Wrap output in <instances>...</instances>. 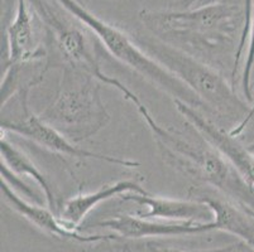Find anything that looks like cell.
I'll use <instances>...</instances> for the list:
<instances>
[{"label": "cell", "instance_id": "cell-3", "mask_svg": "<svg viewBox=\"0 0 254 252\" xmlns=\"http://www.w3.org/2000/svg\"><path fill=\"white\" fill-rule=\"evenodd\" d=\"M133 38L152 58L195 92L207 106L210 114L237 121V125L248 116L252 106L238 96L233 85L219 69L153 34H137Z\"/></svg>", "mask_w": 254, "mask_h": 252}, {"label": "cell", "instance_id": "cell-4", "mask_svg": "<svg viewBox=\"0 0 254 252\" xmlns=\"http://www.w3.org/2000/svg\"><path fill=\"white\" fill-rule=\"evenodd\" d=\"M100 83L90 73L62 64L56 97L38 116L73 144L85 142L110 121Z\"/></svg>", "mask_w": 254, "mask_h": 252}, {"label": "cell", "instance_id": "cell-12", "mask_svg": "<svg viewBox=\"0 0 254 252\" xmlns=\"http://www.w3.org/2000/svg\"><path fill=\"white\" fill-rule=\"evenodd\" d=\"M123 201L139 204L144 211H138L142 218L158 219L166 222H210L212 212L205 203L196 200H173L156 197L152 194L127 193L122 196Z\"/></svg>", "mask_w": 254, "mask_h": 252}, {"label": "cell", "instance_id": "cell-20", "mask_svg": "<svg viewBox=\"0 0 254 252\" xmlns=\"http://www.w3.org/2000/svg\"><path fill=\"white\" fill-rule=\"evenodd\" d=\"M234 246H228L225 249H219V250H210V251H200V252H232ZM149 252H184L180 250L175 249H167V247L162 246H151L149 247Z\"/></svg>", "mask_w": 254, "mask_h": 252}, {"label": "cell", "instance_id": "cell-16", "mask_svg": "<svg viewBox=\"0 0 254 252\" xmlns=\"http://www.w3.org/2000/svg\"><path fill=\"white\" fill-rule=\"evenodd\" d=\"M254 66V0L253 9H252V19H251V31H249L248 38V50L247 57L244 61L243 76H242V89L243 95L249 102H253V90H252V71Z\"/></svg>", "mask_w": 254, "mask_h": 252}, {"label": "cell", "instance_id": "cell-10", "mask_svg": "<svg viewBox=\"0 0 254 252\" xmlns=\"http://www.w3.org/2000/svg\"><path fill=\"white\" fill-rule=\"evenodd\" d=\"M28 0H17L14 19L6 29V61L4 68L33 62L50 61L47 50L37 41L33 9Z\"/></svg>", "mask_w": 254, "mask_h": 252}, {"label": "cell", "instance_id": "cell-21", "mask_svg": "<svg viewBox=\"0 0 254 252\" xmlns=\"http://www.w3.org/2000/svg\"><path fill=\"white\" fill-rule=\"evenodd\" d=\"M248 149H249V150H252V151L254 152V142L252 143V144H249V145H248Z\"/></svg>", "mask_w": 254, "mask_h": 252}, {"label": "cell", "instance_id": "cell-15", "mask_svg": "<svg viewBox=\"0 0 254 252\" xmlns=\"http://www.w3.org/2000/svg\"><path fill=\"white\" fill-rule=\"evenodd\" d=\"M0 155H1V164L13 174L18 175L19 178H31L38 184V187H41L47 201L48 208H51L59 216L61 205L57 202L56 193L48 182L47 177L38 169V166L31 160L28 155H25L22 150L9 142L5 134H1V139H0Z\"/></svg>", "mask_w": 254, "mask_h": 252}, {"label": "cell", "instance_id": "cell-19", "mask_svg": "<svg viewBox=\"0 0 254 252\" xmlns=\"http://www.w3.org/2000/svg\"><path fill=\"white\" fill-rule=\"evenodd\" d=\"M253 119H254V101H253V105H252V108H251V111H249L248 116H247L246 119L243 120V121H240L239 124H238V125H235L234 128H233L232 130L229 131V133H230V135L235 136V138H237V136H239L240 134L243 133V131L246 130L247 128H248V125L251 124V122H252V120H253Z\"/></svg>", "mask_w": 254, "mask_h": 252}, {"label": "cell", "instance_id": "cell-14", "mask_svg": "<svg viewBox=\"0 0 254 252\" xmlns=\"http://www.w3.org/2000/svg\"><path fill=\"white\" fill-rule=\"evenodd\" d=\"M191 200L200 201L211 209L216 230L225 231L243 240L247 245L254 240V216L230 200H221L201 188L189 192Z\"/></svg>", "mask_w": 254, "mask_h": 252}, {"label": "cell", "instance_id": "cell-2", "mask_svg": "<svg viewBox=\"0 0 254 252\" xmlns=\"http://www.w3.org/2000/svg\"><path fill=\"white\" fill-rule=\"evenodd\" d=\"M135 108L151 130L167 165L196 182L214 187L254 216V189L221 152L205 139L204 143H196L161 126L143 102Z\"/></svg>", "mask_w": 254, "mask_h": 252}, {"label": "cell", "instance_id": "cell-13", "mask_svg": "<svg viewBox=\"0 0 254 252\" xmlns=\"http://www.w3.org/2000/svg\"><path fill=\"white\" fill-rule=\"evenodd\" d=\"M127 193L148 194V192L134 180H119L101 187L95 192L80 193L75 197L66 200L60 207L59 217L68 228L78 230L85 217L101 202L115 197H122Z\"/></svg>", "mask_w": 254, "mask_h": 252}, {"label": "cell", "instance_id": "cell-5", "mask_svg": "<svg viewBox=\"0 0 254 252\" xmlns=\"http://www.w3.org/2000/svg\"><path fill=\"white\" fill-rule=\"evenodd\" d=\"M57 3L68 13L75 17L78 22L89 28L95 33L101 45L109 50L110 54L119 59L122 63L130 67L133 71L154 83L158 89L162 90L175 100L182 101L187 105L192 106L198 111L210 112L204 101L182 83L176 76L165 68L161 63L152 58L137 43L133 37L120 31L115 25L106 23L98 15L87 10L77 0H56Z\"/></svg>", "mask_w": 254, "mask_h": 252}, {"label": "cell", "instance_id": "cell-6", "mask_svg": "<svg viewBox=\"0 0 254 252\" xmlns=\"http://www.w3.org/2000/svg\"><path fill=\"white\" fill-rule=\"evenodd\" d=\"M36 17L43 24L48 38L56 46L60 54L64 58V64L81 69L84 72L100 81L104 85L117 89L127 101L134 106L139 105V97L118 78L110 77L103 72L98 58L90 47L89 39L84 31L77 25H73L70 19L62 15L60 10L53 8L46 0H28Z\"/></svg>", "mask_w": 254, "mask_h": 252}, {"label": "cell", "instance_id": "cell-9", "mask_svg": "<svg viewBox=\"0 0 254 252\" xmlns=\"http://www.w3.org/2000/svg\"><path fill=\"white\" fill-rule=\"evenodd\" d=\"M96 226L114 231L117 235L127 237V239L197 235V233L216 230V225L214 221L166 222L158 221V219L142 218L137 214H118L112 218L98 222Z\"/></svg>", "mask_w": 254, "mask_h": 252}, {"label": "cell", "instance_id": "cell-7", "mask_svg": "<svg viewBox=\"0 0 254 252\" xmlns=\"http://www.w3.org/2000/svg\"><path fill=\"white\" fill-rule=\"evenodd\" d=\"M29 91H31L29 89H23L13 96L15 97V102H17V111L13 119L1 117V122H0L1 133L15 134V135L28 139L60 155L71 156L76 159H95V160L106 161L113 165L124 166V168L139 166L138 161L105 155V154L89 151V150L76 147V144L71 143L67 138H64L60 131L53 129L41 117L32 112L28 103Z\"/></svg>", "mask_w": 254, "mask_h": 252}, {"label": "cell", "instance_id": "cell-18", "mask_svg": "<svg viewBox=\"0 0 254 252\" xmlns=\"http://www.w3.org/2000/svg\"><path fill=\"white\" fill-rule=\"evenodd\" d=\"M215 4H243L244 0H176L173 5L176 9H192L198 6L215 5Z\"/></svg>", "mask_w": 254, "mask_h": 252}, {"label": "cell", "instance_id": "cell-22", "mask_svg": "<svg viewBox=\"0 0 254 252\" xmlns=\"http://www.w3.org/2000/svg\"><path fill=\"white\" fill-rule=\"evenodd\" d=\"M249 246H251V247H253V249H254V240H253V241L251 242V244H249Z\"/></svg>", "mask_w": 254, "mask_h": 252}, {"label": "cell", "instance_id": "cell-11", "mask_svg": "<svg viewBox=\"0 0 254 252\" xmlns=\"http://www.w3.org/2000/svg\"><path fill=\"white\" fill-rule=\"evenodd\" d=\"M0 188H1L3 197L10 204V207L17 211L20 216L24 217L27 221L31 222L32 225L42 230L43 232L56 236L60 239L73 240V241L82 242V244L84 242L91 244V242L112 241V240L118 239L115 235H82L78 232V230L68 228L51 208L39 207V205L32 204L23 200L19 194L3 179L0 182Z\"/></svg>", "mask_w": 254, "mask_h": 252}, {"label": "cell", "instance_id": "cell-8", "mask_svg": "<svg viewBox=\"0 0 254 252\" xmlns=\"http://www.w3.org/2000/svg\"><path fill=\"white\" fill-rule=\"evenodd\" d=\"M175 106L180 114L192 125L202 139L215 148L234 166L240 177L254 189V152L248 147L240 144L235 136L224 131L220 126L205 116L201 111L182 101L175 100Z\"/></svg>", "mask_w": 254, "mask_h": 252}, {"label": "cell", "instance_id": "cell-17", "mask_svg": "<svg viewBox=\"0 0 254 252\" xmlns=\"http://www.w3.org/2000/svg\"><path fill=\"white\" fill-rule=\"evenodd\" d=\"M252 9H253V0H244L246 24H244L243 34H242V38H240L237 53H235L234 68H233V73H232V81H233V82H234L235 77H237V73H238V69H239L240 61H242V55H243L244 48H246V43L248 42V38H249V31H251V19H252Z\"/></svg>", "mask_w": 254, "mask_h": 252}, {"label": "cell", "instance_id": "cell-1", "mask_svg": "<svg viewBox=\"0 0 254 252\" xmlns=\"http://www.w3.org/2000/svg\"><path fill=\"white\" fill-rule=\"evenodd\" d=\"M138 17L157 38L219 71L230 59L234 68L235 53L246 24L243 4H215L185 10L143 9Z\"/></svg>", "mask_w": 254, "mask_h": 252}]
</instances>
